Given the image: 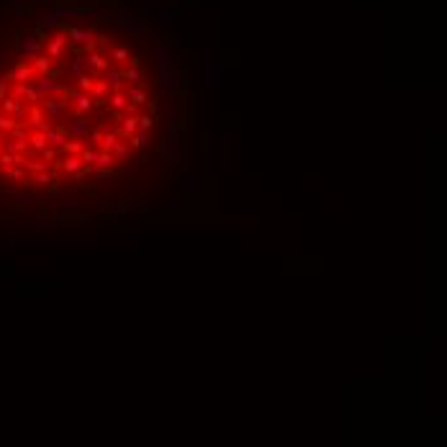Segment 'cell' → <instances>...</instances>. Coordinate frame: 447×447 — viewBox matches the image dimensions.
I'll return each instance as SVG.
<instances>
[{
	"label": "cell",
	"mask_w": 447,
	"mask_h": 447,
	"mask_svg": "<svg viewBox=\"0 0 447 447\" xmlns=\"http://www.w3.org/2000/svg\"><path fill=\"white\" fill-rule=\"evenodd\" d=\"M223 85V52L221 49H206V70H203V88L216 93Z\"/></svg>",
	"instance_id": "cell-1"
},
{
	"label": "cell",
	"mask_w": 447,
	"mask_h": 447,
	"mask_svg": "<svg viewBox=\"0 0 447 447\" xmlns=\"http://www.w3.org/2000/svg\"><path fill=\"white\" fill-rule=\"evenodd\" d=\"M16 52L24 57L26 65H34L42 54H44V36H39L36 31H26L16 39Z\"/></svg>",
	"instance_id": "cell-2"
},
{
	"label": "cell",
	"mask_w": 447,
	"mask_h": 447,
	"mask_svg": "<svg viewBox=\"0 0 447 447\" xmlns=\"http://www.w3.org/2000/svg\"><path fill=\"white\" fill-rule=\"evenodd\" d=\"M162 154L170 165H180L182 157V129L177 124H170L165 131V141H162Z\"/></svg>",
	"instance_id": "cell-3"
},
{
	"label": "cell",
	"mask_w": 447,
	"mask_h": 447,
	"mask_svg": "<svg viewBox=\"0 0 447 447\" xmlns=\"http://www.w3.org/2000/svg\"><path fill=\"white\" fill-rule=\"evenodd\" d=\"M62 31L67 34L70 47H80V49H85V54L88 52H95V47L100 42V36L93 29H85V26H65Z\"/></svg>",
	"instance_id": "cell-4"
},
{
	"label": "cell",
	"mask_w": 447,
	"mask_h": 447,
	"mask_svg": "<svg viewBox=\"0 0 447 447\" xmlns=\"http://www.w3.org/2000/svg\"><path fill=\"white\" fill-rule=\"evenodd\" d=\"M67 95H70V93H67ZM67 95H49V98H44V100L39 103L44 118H49L54 126H59L62 121H67V113H70Z\"/></svg>",
	"instance_id": "cell-5"
},
{
	"label": "cell",
	"mask_w": 447,
	"mask_h": 447,
	"mask_svg": "<svg viewBox=\"0 0 447 447\" xmlns=\"http://www.w3.org/2000/svg\"><path fill=\"white\" fill-rule=\"evenodd\" d=\"M111 24L113 29L121 34V36H129V39H139L144 34V21L131 16V13H118V16H111Z\"/></svg>",
	"instance_id": "cell-6"
},
{
	"label": "cell",
	"mask_w": 447,
	"mask_h": 447,
	"mask_svg": "<svg viewBox=\"0 0 447 447\" xmlns=\"http://www.w3.org/2000/svg\"><path fill=\"white\" fill-rule=\"evenodd\" d=\"M67 49H70V42H67L65 31H54L52 36L44 39V57H49L54 65L67 57Z\"/></svg>",
	"instance_id": "cell-7"
},
{
	"label": "cell",
	"mask_w": 447,
	"mask_h": 447,
	"mask_svg": "<svg viewBox=\"0 0 447 447\" xmlns=\"http://www.w3.org/2000/svg\"><path fill=\"white\" fill-rule=\"evenodd\" d=\"M31 85H34V90L39 93V98H42V100H44V98H49V95H67V93H70V90H67V85L57 80V75L36 77Z\"/></svg>",
	"instance_id": "cell-8"
},
{
	"label": "cell",
	"mask_w": 447,
	"mask_h": 447,
	"mask_svg": "<svg viewBox=\"0 0 447 447\" xmlns=\"http://www.w3.org/2000/svg\"><path fill=\"white\" fill-rule=\"evenodd\" d=\"M59 129H62V131H65L70 139H83V141H85V139H88V134H90L95 126H93L88 118H75V116H72V118L62 121V124H59Z\"/></svg>",
	"instance_id": "cell-9"
},
{
	"label": "cell",
	"mask_w": 447,
	"mask_h": 447,
	"mask_svg": "<svg viewBox=\"0 0 447 447\" xmlns=\"http://www.w3.org/2000/svg\"><path fill=\"white\" fill-rule=\"evenodd\" d=\"M67 106H70V111H72V116H75V118H85V116L93 111V106H95V103H93V98H90V95H85V93H77V90H75V93H70V95H67Z\"/></svg>",
	"instance_id": "cell-10"
},
{
	"label": "cell",
	"mask_w": 447,
	"mask_h": 447,
	"mask_svg": "<svg viewBox=\"0 0 447 447\" xmlns=\"http://www.w3.org/2000/svg\"><path fill=\"white\" fill-rule=\"evenodd\" d=\"M106 108H108L111 113H121V116H129V113H134V111H136V108L129 103V98H126V93H124V90L111 93V95H108V100H106Z\"/></svg>",
	"instance_id": "cell-11"
},
{
	"label": "cell",
	"mask_w": 447,
	"mask_h": 447,
	"mask_svg": "<svg viewBox=\"0 0 447 447\" xmlns=\"http://www.w3.org/2000/svg\"><path fill=\"white\" fill-rule=\"evenodd\" d=\"M157 85H159V90L165 95H177V90H180V83H177V75H175L172 67L157 72Z\"/></svg>",
	"instance_id": "cell-12"
},
{
	"label": "cell",
	"mask_w": 447,
	"mask_h": 447,
	"mask_svg": "<svg viewBox=\"0 0 447 447\" xmlns=\"http://www.w3.org/2000/svg\"><path fill=\"white\" fill-rule=\"evenodd\" d=\"M6 80H8V83H21V85H26V83H34V80H36V72H34L31 65L21 62V65H16L13 70L6 72Z\"/></svg>",
	"instance_id": "cell-13"
},
{
	"label": "cell",
	"mask_w": 447,
	"mask_h": 447,
	"mask_svg": "<svg viewBox=\"0 0 447 447\" xmlns=\"http://www.w3.org/2000/svg\"><path fill=\"white\" fill-rule=\"evenodd\" d=\"M152 65H154V72L172 67V52H170V47L157 44V47L152 49Z\"/></svg>",
	"instance_id": "cell-14"
},
{
	"label": "cell",
	"mask_w": 447,
	"mask_h": 447,
	"mask_svg": "<svg viewBox=\"0 0 447 447\" xmlns=\"http://www.w3.org/2000/svg\"><path fill=\"white\" fill-rule=\"evenodd\" d=\"M85 59H88V67H90V75L93 77H100L106 70H108V59H106V54H100V52H88L85 54Z\"/></svg>",
	"instance_id": "cell-15"
},
{
	"label": "cell",
	"mask_w": 447,
	"mask_h": 447,
	"mask_svg": "<svg viewBox=\"0 0 447 447\" xmlns=\"http://www.w3.org/2000/svg\"><path fill=\"white\" fill-rule=\"evenodd\" d=\"M83 75H90L88 59H85V54H75V57L70 59V65H67V77H70V80H77V77H83Z\"/></svg>",
	"instance_id": "cell-16"
},
{
	"label": "cell",
	"mask_w": 447,
	"mask_h": 447,
	"mask_svg": "<svg viewBox=\"0 0 447 447\" xmlns=\"http://www.w3.org/2000/svg\"><path fill=\"white\" fill-rule=\"evenodd\" d=\"M100 77L108 83L111 93H118V90H124V88H126V83H124V77H121V67H118V65H108V70H106Z\"/></svg>",
	"instance_id": "cell-17"
},
{
	"label": "cell",
	"mask_w": 447,
	"mask_h": 447,
	"mask_svg": "<svg viewBox=\"0 0 447 447\" xmlns=\"http://www.w3.org/2000/svg\"><path fill=\"white\" fill-rule=\"evenodd\" d=\"M157 16H159V21L165 26H177L180 18H182V8H177V6H159Z\"/></svg>",
	"instance_id": "cell-18"
},
{
	"label": "cell",
	"mask_w": 447,
	"mask_h": 447,
	"mask_svg": "<svg viewBox=\"0 0 447 447\" xmlns=\"http://www.w3.org/2000/svg\"><path fill=\"white\" fill-rule=\"evenodd\" d=\"M136 131H139V126H136V116H134V113L121 116V118L116 121V134H118L121 139H129V136H134Z\"/></svg>",
	"instance_id": "cell-19"
},
{
	"label": "cell",
	"mask_w": 447,
	"mask_h": 447,
	"mask_svg": "<svg viewBox=\"0 0 447 447\" xmlns=\"http://www.w3.org/2000/svg\"><path fill=\"white\" fill-rule=\"evenodd\" d=\"M108 95H111V88H108V83H106L103 77H95V83H93V90H90V98H93V103H95V106H106Z\"/></svg>",
	"instance_id": "cell-20"
},
{
	"label": "cell",
	"mask_w": 447,
	"mask_h": 447,
	"mask_svg": "<svg viewBox=\"0 0 447 447\" xmlns=\"http://www.w3.org/2000/svg\"><path fill=\"white\" fill-rule=\"evenodd\" d=\"M124 93H126V98H129V103L136 108V106H147L149 103V95H147V90H144V85H126L124 88Z\"/></svg>",
	"instance_id": "cell-21"
},
{
	"label": "cell",
	"mask_w": 447,
	"mask_h": 447,
	"mask_svg": "<svg viewBox=\"0 0 447 447\" xmlns=\"http://www.w3.org/2000/svg\"><path fill=\"white\" fill-rule=\"evenodd\" d=\"M121 77H124L126 85H141V83H144V72H141V67H139V65H131V62L121 67Z\"/></svg>",
	"instance_id": "cell-22"
},
{
	"label": "cell",
	"mask_w": 447,
	"mask_h": 447,
	"mask_svg": "<svg viewBox=\"0 0 447 447\" xmlns=\"http://www.w3.org/2000/svg\"><path fill=\"white\" fill-rule=\"evenodd\" d=\"M106 59H108L111 65H118V67L129 65V47H121V44H113V47H108V54H106Z\"/></svg>",
	"instance_id": "cell-23"
},
{
	"label": "cell",
	"mask_w": 447,
	"mask_h": 447,
	"mask_svg": "<svg viewBox=\"0 0 447 447\" xmlns=\"http://www.w3.org/2000/svg\"><path fill=\"white\" fill-rule=\"evenodd\" d=\"M44 136H47V144H49L52 149H57L59 154L65 152V144H67V139H70V136H67V134H65V131H62L59 126H54L52 131H47Z\"/></svg>",
	"instance_id": "cell-24"
},
{
	"label": "cell",
	"mask_w": 447,
	"mask_h": 447,
	"mask_svg": "<svg viewBox=\"0 0 447 447\" xmlns=\"http://www.w3.org/2000/svg\"><path fill=\"white\" fill-rule=\"evenodd\" d=\"M85 165H83V159H80V154H62V159H59V170L65 172V175H75V172H80Z\"/></svg>",
	"instance_id": "cell-25"
},
{
	"label": "cell",
	"mask_w": 447,
	"mask_h": 447,
	"mask_svg": "<svg viewBox=\"0 0 447 447\" xmlns=\"http://www.w3.org/2000/svg\"><path fill=\"white\" fill-rule=\"evenodd\" d=\"M177 185H180L182 193H198V190H200V175H198V172H188V175L180 177Z\"/></svg>",
	"instance_id": "cell-26"
},
{
	"label": "cell",
	"mask_w": 447,
	"mask_h": 447,
	"mask_svg": "<svg viewBox=\"0 0 447 447\" xmlns=\"http://www.w3.org/2000/svg\"><path fill=\"white\" fill-rule=\"evenodd\" d=\"M113 167H116V157H113V152H100L98 159L90 165V172H98V170H113Z\"/></svg>",
	"instance_id": "cell-27"
},
{
	"label": "cell",
	"mask_w": 447,
	"mask_h": 447,
	"mask_svg": "<svg viewBox=\"0 0 447 447\" xmlns=\"http://www.w3.org/2000/svg\"><path fill=\"white\" fill-rule=\"evenodd\" d=\"M31 67H34L36 77H47V75H54V62H52L49 57H44V54H42V57H39V59H36V62H34Z\"/></svg>",
	"instance_id": "cell-28"
},
{
	"label": "cell",
	"mask_w": 447,
	"mask_h": 447,
	"mask_svg": "<svg viewBox=\"0 0 447 447\" xmlns=\"http://www.w3.org/2000/svg\"><path fill=\"white\" fill-rule=\"evenodd\" d=\"M26 144H29V149H31V152H36V154H42L44 149H49V144H47V136H44L42 131H34V134H29Z\"/></svg>",
	"instance_id": "cell-29"
},
{
	"label": "cell",
	"mask_w": 447,
	"mask_h": 447,
	"mask_svg": "<svg viewBox=\"0 0 447 447\" xmlns=\"http://www.w3.org/2000/svg\"><path fill=\"white\" fill-rule=\"evenodd\" d=\"M54 206H57L59 211H65V213H75V211H80V200H77L75 195H59V198L54 200Z\"/></svg>",
	"instance_id": "cell-30"
},
{
	"label": "cell",
	"mask_w": 447,
	"mask_h": 447,
	"mask_svg": "<svg viewBox=\"0 0 447 447\" xmlns=\"http://www.w3.org/2000/svg\"><path fill=\"white\" fill-rule=\"evenodd\" d=\"M131 154H134V149L129 147V141H126V139H121V141H118V147L113 149V157H116V165H126V162L131 159Z\"/></svg>",
	"instance_id": "cell-31"
},
{
	"label": "cell",
	"mask_w": 447,
	"mask_h": 447,
	"mask_svg": "<svg viewBox=\"0 0 447 447\" xmlns=\"http://www.w3.org/2000/svg\"><path fill=\"white\" fill-rule=\"evenodd\" d=\"M52 182H54V175L47 170V172H31L29 182H24V185H29V188H42V185H52Z\"/></svg>",
	"instance_id": "cell-32"
},
{
	"label": "cell",
	"mask_w": 447,
	"mask_h": 447,
	"mask_svg": "<svg viewBox=\"0 0 447 447\" xmlns=\"http://www.w3.org/2000/svg\"><path fill=\"white\" fill-rule=\"evenodd\" d=\"M118 141H121V136L116 134V131H108V134H103V141H100V152H113L116 147H118Z\"/></svg>",
	"instance_id": "cell-33"
},
{
	"label": "cell",
	"mask_w": 447,
	"mask_h": 447,
	"mask_svg": "<svg viewBox=\"0 0 447 447\" xmlns=\"http://www.w3.org/2000/svg\"><path fill=\"white\" fill-rule=\"evenodd\" d=\"M147 144H149V131H141V129H139L134 136H129V147H131V149H144Z\"/></svg>",
	"instance_id": "cell-34"
},
{
	"label": "cell",
	"mask_w": 447,
	"mask_h": 447,
	"mask_svg": "<svg viewBox=\"0 0 447 447\" xmlns=\"http://www.w3.org/2000/svg\"><path fill=\"white\" fill-rule=\"evenodd\" d=\"M108 113H111V111H108L106 106H93V111H90V113H88L85 118H88V121H90L93 126H98V124H100V121H103V118H106Z\"/></svg>",
	"instance_id": "cell-35"
},
{
	"label": "cell",
	"mask_w": 447,
	"mask_h": 447,
	"mask_svg": "<svg viewBox=\"0 0 447 447\" xmlns=\"http://www.w3.org/2000/svg\"><path fill=\"white\" fill-rule=\"evenodd\" d=\"M24 170H26V172H47V170H49V165H47L42 157H34V159H29V157H26Z\"/></svg>",
	"instance_id": "cell-36"
},
{
	"label": "cell",
	"mask_w": 447,
	"mask_h": 447,
	"mask_svg": "<svg viewBox=\"0 0 447 447\" xmlns=\"http://www.w3.org/2000/svg\"><path fill=\"white\" fill-rule=\"evenodd\" d=\"M93 83H95V77H93V75H83V77H77V80H75V88H77V93H85V95H90V90H93Z\"/></svg>",
	"instance_id": "cell-37"
},
{
	"label": "cell",
	"mask_w": 447,
	"mask_h": 447,
	"mask_svg": "<svg viewBox=\"0 0 447 447\" xmlns=\"http://www.w3.org/2000/svg\"><path fill=\"white\" fill-rule=\"evenodd\" d=\"M165 111H167V121L175 124V121H177V95H167V100H165Z\"/></svg>",
	"instance_id": "cell-38"
},
{
	"label": "cell",
	"mask_w": 447,
	"mask_h": 447,
	"mask_svg": "<svg viewBox=\"0 0 447 447\" xmlns=\"http://www.w3.org/2000/svg\"><path fill=\"white\" fill-rule=\"evenodd\" d=\"M98 154H100V149H95V147H88V144H85V149L80 152V159H83V165H85V167H90V165L98 159Z\"/></svg>",
	"instance_id": "cell-39"
},
{
	"label": "cell",
	"mask_w": 447,
	"mask_h": 447,
	"mask_svg": "<svg viewBox=\"0 0 447 447\" xmlns=\"http://www.w3.org/2000/svg\"><path fill=\"white\" fill-rule=\"evenodd\" d=\"M83 149H85V141H83V139H67L62 154H80Z\"/></svg>",
	"instance_id": "cell-40"
},
{
	"label": "cell",
	"mask_w": 447,
	"mask_h": 447,
	"mask_svg": "<svg viewBox=\"0 0 447 447\" xmlns=\"http://www.w3.org/2000/svg\"><path fill=\"white\" fill-rule=\"evenodd\" d=\"M136 126H139L141 131H152V129H154V118H152V113L136 116Z\"/></svg>",
	"instance_id": "cell-41"
},
{
	"label": "cell",
	"mask_w": 447,
	"mask_h": 447,
	"mask_svg": "<svg viewBox=\"0 0 447 447\" xmlns=\"http://www.w3.org/2000/svg\"><path fill=\"white\" fill-rule=\"evenodd\" d=\"M16 126V121L11 118V116H6V113H0V136H8V131Z\"/></svg>",
	"instance_id": "cell-42"
},
{
	"label": "cell",
	"mask_w": 447,
	"mask_h": 447,
	"mask_svg": "<svg viewBox=\"0 0 447 447\" xmlns=\"http://www.w3.org/2000/svg\"><path fill=\"white\" fill-rule=\"evenodd\" d=\"M29 118H31L29 124H34L36 129H39V126L47 121V118H44V113H42V108H36V106H34V108H29Z\"/></svg>",
	"instance_id": "cell-43"
},
{
	"label": "cell",
	"mask_w": 447,
	"mask_h": 447,
	"mask_svg": "<svg viewBox=\"0 0 447 447\" xmlns=\"http://www.w3.org/2000/svg\"><path fill=\"white\" fill-rule=\"evenodd\" d=\"M85 141H88V147H95V149H98V147H100V141H103V131L95 126V129L88 134V139H85Z\"/></svg>",
	"instance_id": "cell-44"
},
{
	"label": "cell",
	"mask_w": 447,
	"mask_h": 447,
	"mask_svg": "<svg viewBox=\"0 0 447 447\" xmlns=\"http://www.w3.org/2000/svg\"><path fill=\"white\" fill-rule=\"evenodd\" d=\"M8 136H11L13 141H26V139H29V131H26V129H21V126L16 124V126L8 131Z\"/></svg>",
	"instance_id": "cell-45"
},
{
	"label": "cell",
	"mask_w": 447,
	"mask_h": 447,
	"mask_svg": "<svg viewBox=\"0 0 447 447\" xmlns=\"http://www.w3.org/2000/svg\"><path fill=\"white\" fill-rule=\"evenodd\" d=\"M118 203H121V211H124V213H129V211L136 208V198H134V195H121Z\"/></svg>",
	"instance_id": "cell-46"
},
{
	"label": "cell",
	"mask_w": 447,
	"mask_h": 447,
	"mask_svg": "<svg viewBox=\"0 0 447 447\" xmlns=\"http://www.w3.org/2000/svg\"><path fill=\"white\" fill-rule=\"evenodd\" d=\"M26 13H29V8H24V6H16V8H13V21H16V24H21V21L26 18Z\"/></svg>",
	"instance_id": "cell-47"
},
{
	"label": "cell",
	"mask_w": 447,
	"mask_h": 447,
	"mask_svg": "<svg viewBox=\"0 0 447 447\" xmlns=\"http://www.w3.org/2000/svg\"><path fill=\"white\" fill-rule=\"evenodd\" d=\"M129 57H131V65H139L141 57H144V52H141L139 47H131V49H129Z\"/></svg>",
	"instance_id": "cell-48"
},
{
	"label": "cell",
	"mask_w": 447,
	"mask_h": 447,
	"mask_svg": "<svg viewBox=\"0 0 447 447\" xmlns=\"http://www.w3.org/2000/svg\"><path fill=\"white\" fill-rule=\"evenodd\" d=\"M95 177H98L100 182H106V180H113V177H116V170H98V172H95Z\"/></svg>",
	"instance_id": "cell-49"
},
{
	"label": "cell",
	"mask_w": 447,
	"mask_h": 447,
	"mask_svg": "<svg viewBox=\"0 0 447 447\" xmlns=\"http://www.w3.org/2000/svg\"><path fill=\"white\" fill-rule=\"evenodd\" d=\"M8 93H11V83H8L6 77H0V100H6Z\"/></svg>",
	"instance_id": "cell-50"
},
{
	"label": "cell",
	"mask_w": 447,
	"mask_h": 447,
	"mask_svg": "<svg viewBox=\"0 0 447 447\" xmlns=\"http://www.w3.org/2000/svg\"><path fill=\"white\" fill-rule=\"evenodd\" d=\"M211 149H213V134L203 131V152H211Z\"/></svg>",
	"instance_id": "cell-51"
},
{
	"label": "cell",
	"mask_w": 447,
	"mask_h": 447,
	"mask_svg": "<svg viewBox=\"0 0 447 447\" xmlns=\"http://www.w3.org/2000/svg\"><path fill=\"white\" fill-rule=\"evenodd\" d=\"M16 162H13V154H8V152H3L0 154V167H13Z\"/></svg>",
	"instance_id": "cell-52"
},
{
	"label": "cell",
	"mask_w": 447,
	"mask_h": 447,
	"mask_svg": "<svg viewBox=\"0 0 447 447\" xmlns=\"http://www.w3.org/2000/svg\"><path fill=\"white\" fill-rule=\"evenodd\" d=\"M141 6H144V8H152V11H157V8H159V0H141Z\"/></svg>",
	"instance_id": "cell-53"
},
{
	"label": "cell",
	"mask_w": 447,
	"mask_h": 447,
	"mask_svg": "<svg viewBox=\"0 0 447 447\" xmlns=\"http://www.w3.org/2000/svg\"><path fill=\"white\" fill-rule=\"evenodd\" d=\"M6 62H8V54H6V52H0V72L6 70Z\"/></svg>",
	"instance_id": "cell-54"
},
{
	"label": "cell",
	"mask_w": 447,
	"mask_h": 447,
	"mask_svg": "<svg viewBox=\"0 0 447 447\" xmlns=\"http://www.w3.org/2000/svg\"><path fill=\"white\" fill-rule=\"evenodd\" d=\"M85 198H88V200H98V195H95L93 190H88V193H85Z\"/></svg>",
	"instance_id": "cell-55"
},
{
	"label": "cell",
	"mask_w": 447,
	"mask_h": 447,
	"mask_svg": "<svg viewBox=\"0 0 447 447\" xmlns=\"http://www.w3.org/2000/svg\"><path fill=\"white\" fill-rule=\"evenodd\" d=\"M167 206H180V198H177V195H172V198H170V203H167Z\"/></svg>",
	"instance_id": "cell-56"
},
{
	"label": "cell",
	"mask_w": 447,
	"mask_h": 447,
	"mask_svg": "<svg viewBox=\"0 0 447 447\" xmlns=\"http://www.w3.org/2000/svg\"><path fill=\"white\" fill-rule=\"evenodd\" d=\"M167 208H170V213H172V216H177V213H180V206H167Z\"/></svg>",
	"instance_id": "cell-57"
},
{
	"label": "cell",
	"mask_w": 447,
	"mask_h": 447,
	"mask_svg": "<svg viewBox=\"0 0 447 447\" xmlns=\"http://www.w3.org/2000/svg\"><path fill=\"white\" fill-rule=\"evenodd\" d=\"M0 154H3V144H0Z\"/></svg>",
	"instance_id": "cell-58"
},
{
	"label": "cell",
	"mask_w": 447,
	"mask_h": 447,
	"mask_svg": "<svg viewBox=\"0 0 447 447\" xmlns=\"http://www.w3.org/2000/svg\"><path fill=\"white\" fill-rule=\"evenodd\" d=\"M0 113H3V111H0Z\"/></svg>",
	"instance_id": "cell-59"
},
{
	"label": "cell",
	"mask_w": 447,
	"mask_h": 447,
	"mask_svg": "<svg viewBox=\"0 0 447 447\" xmlns=\"http://www.w3.org/2000/svg\"><path fill=\"white\" fill-rule=\"evenodd\" d=\"M0 198H3V195H0Z\"/></svg>",
	"instance_id": "cell-60"
}]
</instances>
